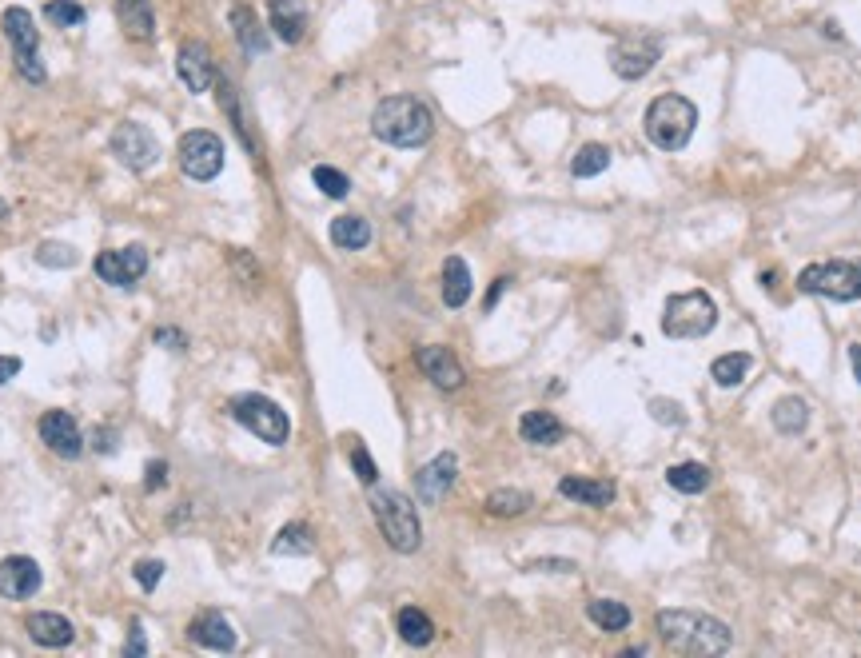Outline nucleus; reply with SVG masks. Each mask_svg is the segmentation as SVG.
<instances>
[{"label":"nucleus","mask_w":861,"mask_h":658,"mask_svg":"<svg viewBox=\"0 0 861 658\" xmlns=\"http://www.w3.org/2000/svg\"><path fill=\"white\" fill-rule=\"evenodd\" d=\"M658 639L674 655H726L734 635L722 619L702 615V611H658Z\"/></svg>","instance_id":"obj_1"},{"label":"nucleus","mask_w":861,"mask_h":658,"mask_svg":"<svg viewBox=\"0 0 861 658\" xmlns=\"http://www.w3.org/2000/svg\"><path fill=\"white\" fill-rule=\"evenodd\" d=\"M371 132L391 148H423L435 132V120L419 96H387L371 112Z\"/></svg>","instance_id":"obj_2"},{"label":"nucleus","mask_w":861,"mask_h":658,"mask_svg":"<svg viewBox=\"0 0 861 658\" xmlns=\"http://www.w3.org/2000/svg\"><path fill=\"white\" fill-rule=\"evenodd\" d=\"M371 515H375V523H379V531H383V539H387L391 551H399V555L419 551V543H423L419 511H415V503L403 491L375 487L371 491Z\"/></svg>","instance_id":"obj_3"},{"label":"nucleus","mask_w":861,"mask_h":658,"mask_svg":"<svg viewBox=\"0 0 861 658\" xmlns=\"http://www.w3.org/2000/svg\"><path fill=\"white\" fill-rule=\"evenodd\" d=\"M694 128H698V108L686 96L662 92V96L650 100V108H646V136H650L654 148L678 152V148L690 144Z\"/></svg>","instance_id":"obj_4"},{"label":"nucleus","mask_w":861,"mask_h":658,"mask_svg":"<svg viewBox=\"0 0 861 658\" xmlns=\"http://www.w3.org/2000/svg\"><path fill=\"white\" fill-rule=\"evenodd\" d=\"M718 328V304L706 292L670 296L662 308V331L670 339H702Z\"/></svg>","instance_id":"obj_5"},{"label":"nucleus","mask_w":861,"mask_h":658,"mask_svg":"<svg viewBox=\"0 0 861 658\" xmlns=\"http://www.w3.org/2000/svg\"><path fill=\"white\" fill-rule=\"evenodd\" d=\"M798 288L810 296L826 300H861V256L858 260H830V264H810L798 276Z\"/></svg>","instance_id":"obj_6"},{"label":"nucleus","mask_w":861,"mask_h":658,"mask_svg":"<svg viewBox=\"0 0 861 658\" xmlns=\"http://www.w3.org/2000/svg\"><path fill=\"white\" fill-rule=\"evenodd\" d=\"M232 415H236V423H244L256 439H264V443H272V447H284L287 435H291V419H287V411L276 403V399H268V395H236L232 399Z\"/></svg>","instance_id":"obj_7"},{"label":"nucleus","mask_w":861,"mask_h":658,"mask_svg":"<svg viewBox=\"0 0 861 658\" xmlns=\"http://www.w3.org/2000/svg\"><path fill=\"white\" fill-rule=\"evenodd\" d=\"M180 168L192 180H216L224 172V140L208 128H192L180 136Z\"/></svg>","instance_id":"obj_8"},{"label":"nucleus","mask_w":861,"mask_h":658,"mask_svg":"<svg viewBox=\"0 0 861 658\" xmlns=\"http://www.w3.org/2000/svg\"><path fill=\"white\" fill-rule=\"evenodd\" d=\"M112 156L128 168V172H148L156 160H160V144L156 136L136 124V120H124L116 132H112Z\"/></svg>","instance_id":"obj_9"},{"label":"nucleus","mask_w":861,"mask_h":658,"mask_svg":"<svg viewBox=\"0 0 861 658\" xmlns=\"http://www.w3.org/2000/svg\"><path fill=\"white\" fill-rule=\"evenodd\" d=\"M662 56V44L650 40V36H622L614 48H610V68L622 76V80H642Z\"/></svg>","instance_id":"obj_10"},{"label":"nucleus","mask_w":861,"mask_h":658,"mask_svg":"<svg viewBox=\"0 0 861 658\" xmlns=\"http://www.w3.org/2000/svg\"><path fill=\"white\" fill-rule=\"evenodd\" d=\"M176 72L184 80L188 92L204 96L212 84H216V64H212V52L204 40H184L180 52H176Z\"/></svg>","instance_id":"obj_11"},{"label":"nucleus","mask_w":861,"mask_h":658,"mask_svg":"<svg viewBox=\"0 0 861 658\" xmlns=\"http://www.w3.org/2000/svg\"><path fill=\"white\" fill-rule=\"evenodd\" d=\"M40 439L60 459H80L84 455V431L68 411H44L40 415Z\"/></svg>","instance_id":"obj_12"},{"label":"nucleus","mask_w":861,"mask_h":658,"mask_svg":"<svg viewBox=\"0 0 861 658\" xmlns=\"http://www.w3.org/2000/svg\"><path fill=\"white\" fill-rule=\"evenodd\" d=\"M415 363H419V371H423L439 391H459V387L467 383V371H463V363L455 359L451 347H439V343L419 347V351H415Z\"/></svg>","instance_id":"obj_13"},{"label":"nucleus","mask_w":861,"mask_h":658,"mask_svg":"<svg viewBox=\"0 0 861 658\" xmlns=\"http://www.w3.org/2000/svg\"><path fill=\"white\" fill-rule=\"evenodd\" d=\"M455 479H459V459H455L451 451H443V455H435V459L415 475V491H419L423 503H439V499L455 487Z\"/></svg>","instance_id":"obj_14"},{"label":"nucleus","mask_w":861,"mask_h":658,"mask_svg":"<svg viewBox=\"0 0 861 658\" xmlns=\"http://www.w3.org/2000/svg\"><path fill=\"white\" fill-rule=\"evenodd\" d=\"M40 591V567L28 555H8L0 563V599H28Z\"/></svg>","instance_id":"obj_15"},{"label":"nucleus","mask_w":861,"mask_h":658,"mask_svg":"<svg viewBox=\"0 0 861 658\" xmlns=\"http://www.w3.org/2000/svg\"><path fill=\"white\" fill-rule=\"evenodd\" d=\"M188 635H192V643L204 647V651H220V655L236 651V631H232V623H228L220 611H200V615L192 619Z\"/></svg>","instance_id":"obj_16"},{"label":"nucleus","mask_w":861,"mask_h":658,"mask_svg":"<svg viewBox=\"0 0 861 658\" xmlns=\"http://www.w3.org/2000/svg\"><path fill=\"white\" fill-rule=\"evenodd\" d=\"M24 631H28V639H32L36 647H68V643L76 639V627H72L64 615H56V611H36V615H28V619H24Z\"/></svg>","instance_id":"obj_17"},{"label":"nucleus","mask_w":861,"mask_h":658,"mask_svg":"<svg viewBox=\"0 0 861 658\" xmlns=\"http://www.w3.org/2000/svg\"><path fill=\"white\" fill-rule=\"evenodd\" d=\"M268 24L284 44H299L307 32V4L303 0H268Z\"/></svg>","instance_id":"obj_18"},{"label":"nucleus","mask_w":861,"mask_h":658,"mask_svg":"<svg viewBox=\"0 0 861 658\" xmlns=\"http://www.w3.org/2000/svg\"><path fill=\"white\" fill-rule=\"evenodd\" d=\"M559 495L582 503V507H610L614 503V483L610 479H582V475H567L559 479Z\"/></svg>","instance_id":"obj_19"},{"label":"nucleus","mask_w":861,"mask_h":658,"mask_svg":"<svg viewBox=\"0 0 861 658\" xmlns=\"http://www.w3.org/2000/svg\"><path fill=\"white\" fill-rule=\"evenodd\" d=\"M116 16H120V28L128 40L144 44L156 36V12H152V0H116Z\"/></svg>","instance_id":"obj_20"},{"label":"nucleus","mask_w":861,"mask_h":658,"mask_svg":"<svg viewBox=\"0 0 861 658\" xmlns=\"http://www.w3.org/2000/svg\"><path fill=\"white\" fill-rule=\"evenodd\" d=\"M232 32H236V44L248 56H264L268 52V32H264L260 16L252 12V4H232Z\"/></svg>","instance_id":"obj_21"},{"label":"nucleus","mask_w":861,"mask_h":658,"mask_svg":"<svg viewBox=\"0 0 861 658\" xmlns=\"http://www.w3.org/2000/svg\"><path fill=\"white\" fill-rule=\"evenodd\" d=\"M519 435H523L527 443H535V447H555V443L567 435V427H563L559 415H551V411H527V415L519 419Z\"/></svg>","instance_id":"obj_22"},{"label":"nucleus","mask_w":861,"mask_h":658,"mask_svg":"<svg viewBox=\"0 0 861 658\" xmlns=\"http://www.w3.org/2000/svg\"><path fill=\"white\" fill-rule=\"evenodd\" d=\"M0 24H4V36L12 40V52H36V44H40V32H36V24H32L28 8H20V4L4 8Z\"/></svg>","instance_id":"obj_23"},{"label":"nucleus","mask_w":861,"mask_h":658,"mask_svg":"<svg viewBox=\"0 0 861 658\" xmlns=\"http://www.w3.org/2000/svg\"><path fill=\"white\" fill-rule=\"evenodd\" d=\"M471 300V268L463 256H447L443 264V304L447 308H463Z\"/></svg>","instance_id":"obj_24"},{"label":"nucleus","mask_w":861,"mask_h":658,"mask_svg":"<svg viewBox=\"0 0 861 658\" xmlns=\"http://www.w3.org/2000/svg\"><path fill=\"white\" fill-rule=\"evenodd\" d=\"M331 244L343 252H359L371 244V224L363 216H335L331 220Z\"/></svg>","instance_id":"obj_25"},{"label":"nucleus","mask_w":861,"mask_h":658,"mask_svg":"<svg viewBox=\"0 0 861 658\" xmlns=\"http://www.w3.org/2000/svg\"><path fill=\"white\" fill-rule=\"evenodd\" d=\"M750 367H754V359H750L746 351H726V355H718V359L710 363V375H714L718 387H738V383L750 375Z\"/></svg>","instance_id":"obj_26"},{"label":"nucleus","mask_w":861,"mask_h":658,"mask_svg":"<svg viewBox=\"0 0 861 658\" xmlns=\"http://www.w3.org/2000/svg\"><path fill=\"white\" fill-rule=\"evenodd\" d=\"M806 423H810V403H806V399H798V395L778 399V407H774V427H778L782 435H802Z\"/></svg>","instance_id":"obj_27"},{"label":"nucleus","mask_w":861,"mask_h":658,"mask_svg":"<svg viewBox=\"0 0 861 658\" xmlns=\"http://www.w3.org/2000/svg\"><path fill=\"white\" fill-rule=\"evenodd\" d=\"M666 483L682 495H702L710 487V467L706 463H674L666 471Z\"/></svg>","instance_id":"obj_28"},{"label":"nucleus","mask_w":861,"mask_h":658,"mask_svg":"<svg viewBox=\"0 0 861 658\" xmlns=\"http://www.w3.org/2000/svg\"><path fill=\"white\" fill-rule=\"evenodd\" d=\"M586 619H590L598 631H626V627H630V607H622L618 599H590Z\"/></svg>","instance_id":"obj_29"},{"label":"nucleus","mask_w":861,"mask_h":658,"mask_svg":"<svg viewBox=\"0 0 861 658\" xmlns=\"http://www.w3.org/2000/svg\"><path fill=\"white\" fill-rule=\"evenodd\" d=\"M395 627H399V639L411 643V647H427L435 639V623L419 607H403L399 619H395Z\"/></svg>","instance_id":"obj_30"},{"label":"nucleus","mask_w":861,"mask_h":658,"mask_svg":"<svg viewBox=\"0 0 861 658\" xmlns=\"http://www.w3.org/2000/svg\"><path fill=\"white\" fill-rule=\"evenodd\" d=\"M311 551H315V535L307 523H287L272 539V555H311Z\"/></svg>","instance_id":"obj_31"},{"label":"nucleus","mask_w":861,"mask_h":658,"mask_svg":"<svg viewBox=\"0 0 861 658\" xmlns=\"http://www.w3.org/2000/svg\"><path fill=\"white\" fill-rule=\"evenodd\" d=\"M531 495L527 491H515V487H503V491H491L487 495V511L495 519H515V515H527L531 511Z\"/></svg>","instance_id":"obj_32"},{"label":"nucleus","mask_w":861,"mask_h":658,"mask_svg":"<svg viewBox=\"0 0 861 658\" xmlns=\"http://www.w3.org/2000/svg\"><path fill=\"white\" fill-rule=\"evenodd\" d=\"M610 168V148L606 144H586V148H578L571 160V176L574 180H590V176H598V172H606Z\"/></svg>","instance_id":"obj_33"},{"label":"nucleus","mask_w":861,"mask_h":658,"mask_svg":"<svg viewBox=\"0 0 861 658\" xmlns=\"http://www.w3.org/2000/svg\"><path fill=\"white\" fill-rule=\"evenodd\" d=\"M92 268H96V276H100L104 284H112V288H132V284H136L132 272H128V264H124V252H100V256L92 260Z\"/></svg>","instance_id":"obj_34"},{"label":"nucleus","mask_w":861,"mask_h":658,"mask_svg":"<svg viewBox=\"0 0 861 658\" xmlns=\"http://www.w3.org/2000/svg\"><path fill=\"white\" fill-rule=\"evenodd\" d=\"M311 180H315V188H319L323 196H331V200H343V196L351 192V180H347L339 168H327V164H319V168L311 172Z\"/></svg>","instance_id":"obj_35"},{"label":"nucleus","mask_w":861,"mask_h":658,"mask_svg":"<svg viewBox=\"0 0 861 658\" xmlns=\"http://www.w3.org/2000/svg\"><path fill=\"white\" fill-rule=\"evenodd\" d=\"M44 16L56 24V28H76V24H84V4H76V0H48L44 4Z\"/></svg>","instance_id":"obj_36"},{"label":"nucleus","mask_w":861,"mask_h":658,"mask_svg":"<svg viewBox=\"0 0 861 658\" xmlns=\"http://www.w3.org/2000/svg\"><path fill=\"white\" fill-rule=\"evenodd\" d=\"M36 260H40L44 268H72L80 256H76L68 244H56V240H48V244H40V248H36Z\"/></svg>","instance_id":"obj_37"},{"label":"nucleus","mask_w":861,"mask_h":658,"mask_svg":"<svg viewBox=\"0 0 861 658\" xmlns=\"http://www.w3.org/2000/svg\"><path fill=\"white\" fill-rule=\"evenodd\" d=\"M351 467H355V475H359L367 487H375L379 467H375V459L367 455V447H363V443H351Z\"/></svg>","instance_id":"obj_38"},{"label":"nucleus","mask_w":861,"mask_h":658,"mask_svg":"<svg viewBox=\"0 0 861 658\" xmlns=\"http://www.w3.org/2000/svg\"><path fill=\"white\" fill-rule=\"evenodd\" d=\"M12 60H16V72L28 80V84H44V64H40V56L36 52H12Z\"/></svg>","instance_id":"obj_39"},{"label":"nucleus","mask_w":861,"mask_h":658,"mask_svg":"<svg viewBox=\"0 0 861 658\" xmlns=\"http://www.w3.org/2000/svg\"><path fill=\"white\" fill-rule=\"evenodd\" d=\"M132 575H136V583H140L144 591H156L160 579H164V563H160V559H140V563L132 567Z\"/></svg>","instance_id":"obj_40"},{"label":"nucleus","mask_w":861,"mask_h":658,"mask_svg":"<svg viewBox=\"0 0 861 658\" xmlns=\"http://www.w3.org/2000/svg\"><path fill=\"white\" fill-rule=\"evenodd\" d=\"M650 415H654L658 423H674V427L686 423V411H682L674 399H654V403H650Z\"/></svg>","instance_id":"obj_41"},{"label":"nucleus","mask_w":861,"mask_h":658,"mask_svg":"<svg viewBox=\"0 0 861 658\" xmlns=\"http://www.w3.org/2000/svg\"><path fill=\"white\" fill-rule=\"evenodd\" d=\"M164 479H168V463H164V459L148 463V475H144V491H160V487H164Z\"/></svg>","instance_id":"obj_42"},{"label":"nucleus","mask_w":861,"mask_h":658,"mask_svg":"<svg viewBox=\"0 0 861 658\" xmlns=\"http://www.w3.org/2000/svg\"><path fill=\"white\" fill-rule=\"evenodd\" d=\"M92 447H96L100 455H112V451H116V431H112V427H96V431H92Z\"/></svg>","instance_id":"obj_43"},{"label":"nucleus","mask_w":861,"mask_h":658,"mask_svg":"<svg viewBox=\"0 0 861 658\" xmlns=\"http://www.w3.org/2000/svg\"><path fill=\"white\" fill-rule=\"evenodd\" d=\"M12 375H20V359H16V355H0V387H4Z\"/></svg>","instance_id":"obj_44"},{"label":"nucleus","mask_w":861,"mask_h":658,"mask_svg":"<svg viewBox=\"0 0 861 658\" xmlns=\"http://www.w3.org/2000/svg\"><path fill=\"white\" fill-rule=\"evenodd\" d=\"M531 567H539V571H574L571 559H539V563H531Z\"/></svg>","instance_id":"obj_45"},{"label":"nucleus","mask_w":861,"mask_h":658,"mask_svg":"<svg viewBox=\"0 0 861 658\" xmlns=\"http://www.w3.org/2000/svg\"><path fill=\"white\" fill-rule=\"evenodd\" d=\"M128 655H144V627L132 623V639H128Z\"/></svg>","instance_id":"obj_46"},{"label":"nucleus","mask_w":861,"mask_h":658,"mask_svg":"<svg viewBox=\"0 0 861 658\" xmlns=\"http://www.w3.org/2000/svg\"><path fill=\"white\" fill-rule=\"evenodd\" d=\"M156 339H160L164 347H184V335H180V331H172V328H160L156 331Z\"/></svg>","instance_id":"obj_47"},{"label":"nucleus","mask_w":861,"mask_h":658,"mask_svg":"<svg viewBox=\"0 0 861 658\" xmlns=\"http://www.w3.org/2000/svg\"><path fill=\"white\" fill-rule=\"evenodd\" d=\"M507 284H511V280H507V276H499V280H495V284H491V292H487V308H495V300H499V296H503V292H507Z\"/></svg>","instance_id":"obj_48"},{"label":"nucleus","mask_w":861,"mask_h":658,"mask_svg":"<svg viewBox=\"0 0 861 658\" xmlns=\"http://www.w3.org/2000/svg\"><path fill=\"white\" fill-rule=\"evenodd\" d=\"M850 363H854V375H858V383H861V343L850 347Z\"/></svg>","instance_id":"obj_49"},{"label":"nucleus","mask_w":861,"mask_h":658,"mask_svg":"<svg viewBox=\"0 0 861 658\" xmlns=\"http://www.w3.org/2000/svg\"><path fill=\"white\" fill-rule=\"evenodd\" d=\"M0 220H4V204H0Z\"/></svg>","instance_id":"obj_50"}]
</instances>
